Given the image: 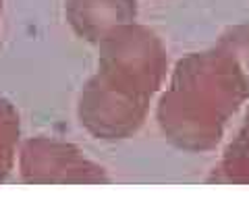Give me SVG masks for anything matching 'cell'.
Instances as JSON below:
<instances>
[{
    "label": "cell",
    "instance_id": "6da1fadb",
    "mask_svg": "<svg viewBox=\"0 0 249 224\" xmlns=\"http://www.w3.org/2000/svg\"><path fill=\"white\" fill-rule=\"evenodd\" d=\"M168 71L160 37L139 23L116 27L100 40V75L135 94L152 98Z\"/></svg>",
    "mask_w": 249,
    "mask_h": 224
},
{
    "label": "cell",
    "instance_id": "5b68a950",
    "mask_svg": "<svg viewBox=\"0 0 249 224\" xmlns=\"http://www.w3.org/2000/svg\"><path fill=\"white\" fill-rule=\"evenodd\" d=\"M19 141V114L6 98L0 96V181L9 174Z\"/></svg>",
    "mask_w": 249,
    "mask_h": 224
},
{
    "label": "cell",
    "instance_id": "3957f363",
    "mask_svg": "<svg viewBox=\"0 0 249 224\" xmlns=\"http://www.w3.org/2000/svg\"><path fill=\"white\" fill-rule=\"evenodd\" d=\"M65 17L71 29L85 42L100 44L116 27L133 23L135 0H65Z\"/></svg>",
    "mask_w": 249,
    "mask_h": 224
},
{
    "label": "cell",
    "instance_id": "8992f818",
    "mask_svg": "<svg viewBox=\"0 0 249 224\" xmlns=\"http://www.w3.org/2000/svg\"><path fill=\"white\" fill-rule=\"evenodd\" d=\"M0 11H2V0H0Z\"/></svg>",
    "mask_w": 249,
    "mask_h": 224
},
{
    "label": "cell",
    "instance_id": "7a4b0ae2",
    "mask_svg": "<svg viewBox=\"0 0 249 224\" xmlns=\"http://www.w3.org/2000/svg\"><path fill=\"white\" fill-rule=\"evenodd\" d=\"M150 98L96 73L79 96V119L96 135H121L143 121Z\"/></svg>",
    "mask_w": 249,
    "mask_h": 224
},
{
    "label": "cell",
    "instance_id": "277c9868",
    "mask_svg": "<svg viewBox=\"0 0 249 224\" xmlns=\"http://www.w3.org/2000/svg\"><path fill=\"white\" fill-rule=\"evenodd\" d=\"M214 48L227 58L249 98V25L229 27Z\"/></svg>",
    "mask_w": 249,
    "mask_h": 224
}]
</instances>
